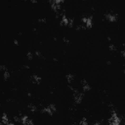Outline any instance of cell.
<instances>
[{"mask_svg":"<svg viewBox=\"0 0 125 125\" xmlns=\"http://www.w3.org/2000/svg\"><path fill=\"white\" fill-rule=\"evenodd\" d=\"M79 125H88V122H87V119L86 118H82L79 122Z\"/></svg>","mask_w":125,"mask_h":125,"instance_id":"4fadbf2b","label":"cell"},{"mask_svg":"<svg viewBox=\"0 0 125 125\" xmlns=\"http://www.w3.org/2000/svg\"><path fill=\"white\" fill-rule=\"evenodd\" d=\"M109 123H110V125H121V120H120V118L118 117L117 113H116L115 111L112 112L111 116L110 117Z\"/></svg>","mask_w":125,"mask_h":125,"instance_id":"6da1fadb","label":"cell"},{"mask_svg":"<svg viewBox=\"0 0 125 125\" xmlns=\"http://www.w3.org/2000/svg\"><path fill=\"white\" fill-rule=\"evenodd\" d=\"M81 24L83 28H90L92 27V17H83L81 20Z\"/></svg>","mask_w":125,"mask_h":125,"instance_id":"7a4b0ae2","label":"cell"},{"mask_svg":"<svg viewBox=\"0 0 125 125\" xmlns=\"http://www.w3.org/2000/svg\"><path fill=\"white\" fill-rule=\"evenodd\" d=\"M3 76H4V79H8L10 77V73H9V71H8V69L3 71Z\"/></svg>","mask_w":125,"mask_h":125,"instance_id":"7c38bea8","label":"cell"},{"mask_svg":"<svg viewBox=\"0 0 125 125\" xmlns=\"http://www.w3.org/2000/svg\"><path fill=\"white\" fill-rule=\"evenodd\" d=\"M7 125H15V124H14V123H12V122H9V123H8Z\"/></svg>","mask_w":125,"mask_h":125,"instance_id":"e0dca14e","label":"cell"},{"mask_svg":"<svg viewBox=\"0 0 125 125\" xmlns=\"http://www.w3.org/2000/svg\"><path fill=\"white\" fill-rule=\"evenodd\" d=\"M106 20H109L110 22H115L117 20V15H113V14H107L106 15Z\"/></svg>","mask_w":125,"mask_h":125,"instance_id":"ba28073f","label":"cell"},{"mask_svg":"<svg viewBox=\"0 0 125 125\" xmlns=\"http://www.w3.org/2000/svg\"><path fill=\"white\" fill-rule=\"evenodd\" d=\"M63 3H64L63 0H52V1H50V4H51L52 9H53L55 12L61 10V5H62Z\"/></svg>","mask_w":125,"mask_h":125,"instance_id":"3957f363","label":"cell"},{"mask_svg":"<svg viewBox=\"0 0 125 125\" xmlns=\"http://www.w3.org/2000/svg\"><path fill=\"white\" fill-rule=\"evenodd\" d=\"M55 111H56V106L53 105V104L49 105V106L46 107V109L42 110V112H44V113H48V114H50V115H52Z\"/></svg>","mask_w":125,"mask_h":125,"instance_id":"5b68a950","label":"cell"},{"mask_svg":"<svg viewBox=\"0 0 125 125\" xmlns=\"http://www.w3.org/2000/svg\"><path fill=\"white\" fill-rule=\"evenodd\" d=\"M110 49L112 50V51H115V50H116V48H115L114 45H111V46H110Z\"/></svg>","mask_w":125,"mask_h":125,"instance_id":"2e32d148","label":"cell"},{"mask_svg":"<svg viewBox=\"0 0 125 125\" xmlns=\"http://www.w3.org/2000/svg\"><path fill=\"white\" fill-rule=\"evenodd\" d=\"M81 84H82V89H83V91H84V92H86V91H89V90L91 89V87H90V85H89V83H88L85 79H83V80L81 81Z\"/></svg>","mask_w":125,"mask_h":125,"instance_id":"52a82bcc","label":"cell"},{"mask_svg":"<svg viewBox=\"0 0 125 125\" xmlns=\"http://www.w3.org/2000/svg\"><path fill=\"white\" fill-rule=\"evenodd\" d=\"M1 122H2L4 125H7L8 123L10 122L9 118H8V115H7L6 113H3V114H2V117H1Z\"/></svg>","mask_w":125,"mask_h":125,"instance_id":"9c48e42d","label":"cell"},{"mask_svg":"<svg viewBox=\"0 0 125 125\" xmlns=\"http://www.w3.org/2000/svg\"><path fill=\"white\" fill-rule=\"evenodd\" d=\"M28 107L30 109V111H35V110H36V106H35L34 105H32V104H31V105H29V106H28Z\"/></svg>","mask_w":125,"mask_h":125,"instance_id":"5bb4252c","label":"cell"},{"mask_svg":"<svg viewBox=\"0 0 125 125\" xmlns=\"http://www.w3.org/2000/svg\"><path fill=\"white\" fill-rule=\"evenodd\" d=\"M73 99H74V101H75V103L80 104L82 102V99H83V94L76 89L73 90Z\"/></svg>","mask_w":125,"mask_h":125,"instance_id":"277c9868","label":"cell"},{"mask_svg":"<svg viewBox=\"0 0 125 125\" xmlns=\"http://www.w3.org/2000/svg\"><path fill=\"white\" fill-rule=\"evenodd\" d=\"M73 75H72V74H68V75H66V80H68V82L69 83V84H70V83L71 82H73Z\"/></svg>","mask_w":125,"mask_h":125,"instance_id":"8fae6325","label":"cell"},{"mask_svg":"<svg viewBox=\"0 0 125 125\" xmlns=\"http://www.w3.org/2000/svg\"><path fill=\"white\" fill-rule=\"evenodd\" d=\"M40 80H41V78L37 75H32L31 76V82L33 83V84H39Z\"/></svg>","mask_w":125,"mask_h":125,"instance_id":"30bf717a","label":"cell"},{"mask_svg":"<svg viewBox=\"0 0 125 125\" xmlns=\"http://www.w3.org/2000/svg\"><path fill=\"white\" fill-rule=\"evenodd\" d=\"M28 60H31L32 59V54L31 53H28Z\"/></svg>","mask_w":125,"mask_h":125,"instance_id":"9a60e30c","label":"cell"},{"mask_svg":"<svg viewBox=\"0 0 125 125\" xmlns=\"http://www.w3.org/2000/svg\"><path fill=\"white\" fill-rule=\"evenodd\" d=\"M0 125H4V124H3L2 122H0Z\"/></svg>","mask_w":125,"mask_h":125,"instance_id":"ac0fdd59","label":"cell"},{"mask_svg":"<svg viewBox=\"0 0 125 125\" xmlns=\"http://www.w3.org/2000/svg\"><path fill=\"white\" fill-rule=\"evenodd\" d=\"M21 123L23 124V125H34V124H33V121L30 118H28V116H26V115L21 117Z\"/></svg>","mask_w":125,"mask_h":125,"instance_id":"8992f818","label":"cell"}]
</instances>
